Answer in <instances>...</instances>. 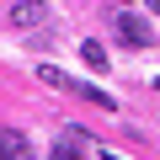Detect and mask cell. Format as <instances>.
<instances>
[{"instance_id":"6da1fadb","label":"cell","mask_w":160,"mask_h":160,"mask_svg":"<svg viewBox=\"0 0 160 160\" xmlns=\"http://www.w3.org/2000/svg\"><path fill=\"white\" fill-rule=\"evenodd\" d=\"M112 27H118V43H123V48H149V43H155L149 22H139L133 11H118V16H112Z\"/></svg>"},{"instance_id":"277c9868","label":"cell","mask_w":160,"mask_h":160,"mask_svg":"<svg viewBox=\"0 0 160 160\" xmlns=\"http://www.w3.org/2000/svg\"><path fill=\"white\" fill-rule=\"evenodd\" d=\"M53 155H59V160H69V155H102V144H96V139H86V133H64Z\"/></svg>"},{"instance_id":"ba28073f","label":"cell","mask_w":160,"mask_h":160,"mask_svg":"<svg viewBox=\"0 0 160 160\" xmlns=\"http://www.w3.org/2000/svg\"><path fill=\"white\" fill-rule=\"evenodd\" d=\"M155 86H160V80H155Z\"/></svg>"},{"instance_id":"52a82bcc","label":"cell","mask_w":160,"mask_h":160,"mask_svg":"<svg viewBox=\"0 0 160 160\" xmlns=\"http://www.w3.org/2000/svg\"><path fill=\"white\" fill-rule=\"evenodd\" d=\"M75 96H86V102H96V107H107V112L118 107V102H112L107 91H96V86H80V80H75Z\"/></svg>"},{"instance_id":"3957f363","label":"cell","mask_w":160,"mask_h":160,"mask_svg":"<svg viewBox=\"0 0 160 160\" xmlns=\"http://www.w3.org/2000/svg\"><path fill=\"white\" fill-rule=\"evenodd\" d=\"M11 22L16 27H43L48 11H43V0H16V6H11Z\"/></svg>"},{"instance_id":"7a4b0ae2","label":"cell","mask_w":160,"mask_h":160,"mask_svg":"<svg viewBox=\"0 0 160 160\" xmlns=\"http://www.w3.org/2000/svg\"><path fill=\"white\" fill-rule=\"evenodd\" d=\"M0 160H32V139L16 128H0Z\"/></svg>"},{"instance_id":"5b68a950","label":"cell","mask_w":160,"mask_h":160,"mask_svg":"<svg viewBox=\"0 0 160 160\" xmlns=\"http://www.w3.org/2000/svg\"><path fill=\"white\" fill-rule=\"evenodd\" d=\"M38 80H43V86H53V91H75V80H69L64 69H53V64H38Z\"/></svg>"},{"instance_id":"8992f818","label":"cell","mask_w":160,"mask_h":160,"mask_svg":"<svg viewBox=\"0 0 160 160\" xmlns=\"http://www.w3.org/2000/svg\"><path fill=\"white\" fill-rule=\"evenodd\" d=\"M80 59H86L91 69H107V48L102 43H80Z\"/></svg>"}]
</instances>
